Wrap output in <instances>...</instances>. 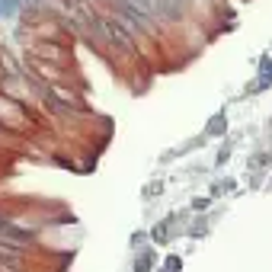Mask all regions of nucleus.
I'll return each instance as SVG.
<instances>
[{
    "mask_svg": "<svg viewBox=\"0 0 272 272\" xmlns=\"http://www.w3.org/2000/svg\"><path fill=\"white\" fill-rule=\"evenodd\" d=\"M29 58H42V61H55V64H64V48L58 42H32L29 45Z\"/></svg>",
    "mask_w": 272,
    "mask_h": 272,
    "instance_id": "1",
    "label": "nucleus"
}]
</instances>
